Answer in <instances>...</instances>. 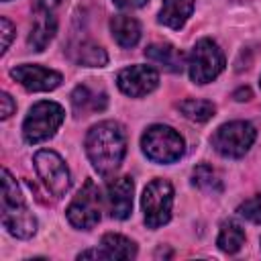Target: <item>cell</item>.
<instances>
[{
    "label": "cell",
    "mask_w": 261,
    "mask_h": 261,
    "mask_svg": "<svg viewBox=\"0 0 261 261\" xmlns=\"http://www.w3.org/2000/svg\"><path fill=\"white\" fill-rule=\"evenodd\" d=\"M159 84V73L151 65H130L118 71L116 86L122 94L130 98H141L151 94Z\"/></svg>",
    "instance_id": "obj_11"
},
{
    "label": "cell",
    "mask_w": 261,
    "mask_h": 261,
    "mask_svg": "<svg viewBox=\"0 0 261 261\" xmlns=\"http://www.w3.org/2000/svg\"><path fill=\"white\" fill-rule=\"evenodd\" d=\"M145 55L149 61L161 65L163 69L171 73H179L184 69V55L169 43H155L145 49Z\"/></svg>",
    "instance_id": "obj_17"
},
{
    "label": "cell",
    "mask_w": 261,
    "mask_h": 261,
    "mask_svg": "<svg viewBox=\"0 0 261 261\" xmlns=\"http://www.w3.org/2000/svg\"><path fill=\"white\" fill-rule=\"evenodd\" d=\"M2 2H8V0H2Z\"/></svg>",
    "instance_id": "obj_28"
},
{
    "label": "cell",
    "mask_w": 261,
    "mask_h": 261,
    "mask_svg": "<svg viewBox=\"0 0 261 261\" xmlns=\"http://www.w3.org/2000/svg\"><path fill=\"white\" fill-rule=\"evenodd\" d=\"M0 104H2L0 118H2V120H6V118L16 110V104H14V100L10 98V94H6V92H2V94H0Z\"/></svg>",
    "instance_id": "obj_25"
},
{
    "label": "cell",
    "mask_w": 261,
    "mask_h": 261,
    "mask_svg": "<svg viewBox=\"0 0 261 261\" xmlns=\"http://www.w3.org/2000/svg\"><path fill=\"white\" fill-rule=\"evenodd\" d=\"M59 6V0H35L33 12L35 20L29 33V47L33 51H43L57 33V16L55 8Z\"/></svg>",
    "instance_id": "obj_10"
},
{
    "label": "cell",
    "mask_w": 261,
    "mask_h": 261,
    "mask_svg": "<svg viewBox=\"0 0 261 261\" xmlns=\"http://www.w3.org/2000/svg\"><path fill=\"white\" fill-rule=\"evenodd\" d=\"M224 69V53L216 41L204 37L200 39L188 55V71L194 84H208L220 75Z\"/></svg>",
    "instance_id": "obj_5"
},
{
    "label": "cell",
    "mask_w": 261,
    "mask_h": 261,
    "mask_svg": "<svg viewBox=\"0 0 261 261\" xmlns=\"http://www.w3.org/2000/svg\"><path fill=\"white\" fill-rule=\"evenodd\" d=\"M63 118H65V112L57 102L41 100V102L33 104V108L29 110V114L22 122L24 141L29 145H37V143L51 139L57 133V128L61 126Z\"/></svg>",
    "instance_id": "obj_4"
},
{
    "label": "cell",
    "mask_w": 261,
    "mask_h": 261,
    "mask_svg": "<svg viewBox=\"0 0 261 261\" xmlns=\"http://www.w3.org/2000/svg\"><path fill=\"white\" fill-rule=\"evenodd\" d=\"M179 112L188 118V120H194V122H206L214 116L216 108L212 102L208 100H196V98H188V100H181L177 104Z\"/></svg>",
    "instance_id": "obj_21"
},
{
    "label": "cell",
    "mask_w": 261,
    "mask_h": 261,
    "mask_svg": "<svg viewBox=\"0 0 261 261\" xmlns=\"http://www.w3.org/2000/svg\"><path fill=\"white\" fill-rule=\"evenodd\" d=\"M239 216L247 218L249 222H255V224H261V194L245 200L239 208H237Z\"/></svg>",
    "instance_id": "obj_23"
},
{
    "label": "cell",
    "mask_w": 261,
    "mask_h": 261,
    "mask_svg": "<svg viewBox=\"0 0 261 261\" xmlns=\"http://www.w3.org/2000/svg\"><path fill=\"white\" fill-rule=\"evenodd\" d=\"M192 181H194V186H198L204 192H212V194L222 192V179H220L218 171L208 163H200L194 167Z\"/></svg>",
    "instance_id": "obj_22"
},
{
    "label": "cell",
    "mask_w": 261,
    "mask_h": 261,
    "mask_svg": "<svg viewBox=\"0 0 261 261\" xmlns=\"http://www.w3.org/2000/svg\"><path fill=\"white\" fill-rule=\"evenodd\" d=\"M216 245L220 251L232 255L237 253L243 245H245V230L239 222L234 220H224L220 224V232H218V239H216Z\"/></svg>",
    "instance_id": "obj_20"
},
{
    "label": "cell",
    "mask_w": 261,
    "mask_h": 261,
    "mask_svg": "<svg viewBox=\"0 0 261 261\" xmlns=\"http://www.w3.org/2000/svg\"><path fill=\"white\" fill-rule=\"evenodd\" d=\"M67 220L71 226L80 230H90L100 222L102 216V198L100 190L92 179H86L82 190L73 196V200L67 206Z\"/></svg>",
    "instance_id": "obj_8"
},
{
    "label": "cell",
    "mask_w": 261,
    "mask_h": 261,
    "mask_svg": "<svg viewBox=\"0 0 261 261\" xmlns=\"http://www.w3.org/2000/svg\"><path fill=\"white\" fill-rule=\"evenodd\" d=\"M141 149L147 159L155 163H173L177 161L184 151L186 143L177 130L167 124H153L141 137Z\"/></svg>",
    "instance_id": "obj_3"
},
{
    "label": "cell",
    "mask_w": 261,
    "mask_h": 261,
    "mask_svg": "<svg viewBox=\"0 0 261 261\" xmlns=\"http://www.w3.org/2000/svg\"><path fill=\"white\" fill-rule=\"evenodd\" d=\"M106 104H108L106 94L90 88L88 84H80L71 92V106H73V112L77 116L90 114V112H102L106 108Z\"/></svg>",
    "instance_id": "obj_15"
},
{
    "label": "cell",
    "mask_w": 261,
    "mask_h": 261,
    "mask_svg": "<svg viewBox=\"0 0 261 261\" xmlns=\"http://www.w3.org/2000/svg\"><path fill=\"white\" fill-rule=\"evenodd\" d=\"M86 153L100 175H112L126 153V133L122 124L116 120H102L94 124L86 135Z\"/></svg>",
    "instance_id": "obj_1"
},
{
    "label": "cell",
    "mask_w": 261,
    "mask_h": 261,
    "mask_svg": "<svg viewBox=\"0 0 261 261\" xmlns=\"http://www.w3.org/2000/svg\"><path fill=\"white\" fill-rule=\"evenodd\" d=\"M69 57L73 63L84 65V67H104L108 63L106 51L100 45L90 43V41H77L75 45H71Z\"/></svg>",
    "instance_id": "obj_19"
},
{
    "label": "cell",
    "mask_w": 261,
    "mask_h": 261,
    "mask_svg": "<svg viewBox=\"0 0 261 261\" xmlns=\"http://www.w3.org/2000/svg\"><path fill=\"white\" fill-rule=\"evenodd\" d=\"M2 224L16 239H31L37 232V218L8 169H2Z\"/></svg>",
    "instance_id": "obj_2"
},
{
    "label": "cell",
    "mask_w": 261,
    "mask_h": 261,
    "mask_svg": "<svg viewBox=\"0 0 261 261\" xmlns=\"http://www.w3.org/2000/svg\"><path fill=\"white\" fill-rule=\"evenodd\" d=\"M194 12V0H163L157 20L169 29H181Z\"/></svg>",
    "instance_id": "obj_18"
},
{
    "label": "cell",
    "mask_w": 261,
    "mask_h": 261,
    "mask_svg": "<svg viewBox=\"0 0 261 261\" xmlns=\"http://www.w3.org/2000/svg\"><path fill=\"white\" fill-rule=\"evenodd\" d=\"M0 27H2V53H6L10 47V41L14 37V27L10 24V20L6 16L0 18Z\"/></svg>",
    "instance_id": "obj_24"
},
{
    "label": "cell",
    "mask_w": 261,
    "mask_h": 261,
    "mask_svg": "<svg viewBox=\"0 0 261 261\" xmlns=\"http://www.w3.org/2000/svg\"><path fill=\"white\" fill-rule=\"evenodd\" d=\"M133 194H135V181L128 175L114 177L106 186V202L110 216L116 220H124L133 212Z\"/></svg>",
    "instance_id": "obj_13"
},
{
    "label": "cell",
    "mask_w": 261,
    "mask_h": 261,
    "mask_svg": "<svg viewBox=\"0 0 261 261\" xmlns=\"http://www.w3.org/2000/svg\"><path fill=\"white\" fill-rule=\"evenodd\" d=\"M259 86H261V82H259Z\"/></svg>",
    "instance_id": "obj_29"
},
{
    "label": "cell",
    "mask_w": 261,
    "mask_h": 261,
    "mask_svg": "<svg viewBox=\"0 0 261 261\" xmlns=\"http://www.w3.org/2000/svg\"><path fill=\"white\" fill-rule=\"evenodd\" d=\"M10 75L29 92H51L63 82L59 71L43 65H35V63L16 65L10 69Z\"/></svg>",
    "instance_id": "obj_12"
},
{
    "label": "cell",
    "mask_w": 261,
    "mask_h": 261,
    "mask_svg": "<svg viewBox=\"0 0 261 261\" xmlns=\"http://www.w3.org/2000/svg\"><path fill=\"white\" fill-rule=\"evenodd\" d=\"M33 163H35V169H37L39 177L43 179L45 188L53 196L61 198L69 190V186H71L69 169H67L65 161L55 151H49V149L37 151L33 157Z\"/></svg>",
    "instance_id": "obj_9"
},
{
    "label": "cell",
    "mask_w": 261,
    "mask_h": 261,
    "mask_svg": "<svg viewBox=\"0 0 261 261\" xmlns=\"http://www.w3.org/2000/svg\"><path fill=\"white\" fill-rule=\"evenodd\" d=\"M255 137H257V130L251 122L232 120V122H226V124L218 126L216 133L212 135L210 143L222 157L239 159L253 147Z\"/></svg>",
    "instance_id": "obj_6"
},
{
    "label": "cell",
    "mask_w": 261,
    "mask_h": 261,
    "mask_svg": "<svg viewBox=\"0 0 261 261\" xmlns=\"http://www.w3.org/2000/svg\"><path fill=\"white\" fill-rule=\"evenodd\" d=\"M118 8H141L143 4H147V0H112Z\"/></svg>",
    "instance_id": "obj_26"
},
{
    "label": "cell",
    "mask_w": 261,
    "mask_h": 261,
    "mask_svg": "<svg viewBox=\"0 0 261 261\" xmlns=\"http://www.w3.org/2000/svg\"><path fill=\"white\" fill-rule=\"evenodd\" d=\"M110 33L120 47L130 49L141 39V24L137 18H133L128 14H116L110 18Z\"/></svg>",
    "instance_id": "obj_16"
},
{
    "label": "cell",
    "mask_w": 261,
    "mask_h": 261,
    "mask_svg": "<svg viewBox=\"0 0 261 261\" xmlns=\"http://www.w3.org/2000/svg\"><path fill=\"white\" fill-rule=\"evenodd\" d=\"M137 257V245L116 232H108L100 241V249L84 251L77 259H133Z\"/></svg>",
    "instance_id": "obj_14"
},
{
    "label": "cell",
    "mask_w": 261,
    "mask_h": 261,
    "mask_svg": "<svg viewBox=\"0 0 261 261\" xmlns=\"http://www.w3.org/2000/svg\"><path fill=\"white\" fill-rule=\"evenodd\" d=\"M234 100H239V102H243V100H251V90H249V88H241V90H237V92H234Z\"/></svg>",
    "instance_id": "obj_27"
},
{
    "label": "cell",
    "mask_w": 261,
    "mask_h": 261,
    "mask_svg": "<svg viewBox=\"0 0 261 261\" xmlns=\"http://www.w3.org/2000/svg\"><path fill=\"white\" fill-rule=\"evenodd\" d=\"M145 224L149 228H159L169 222L173 206V186L167 179H153L147 184L141 196Z\"/></svg>",
    "instance_id": "obj_7"
}]
</instances>
